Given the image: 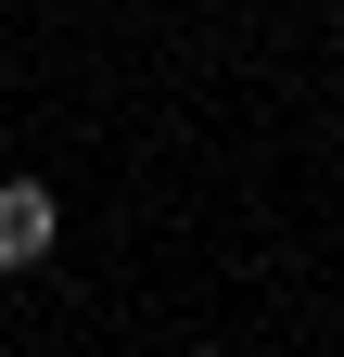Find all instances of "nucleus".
Here are the masks:
<instances>
[{"instance_id": "obj_1", "label": "nucleus", "mask_w": 344, "mask_h": 357, "mask_svg": "<svg viewBox=\"0 0 344 357\" xmlns=\"http://www.w3.org/2000/svg\"><path fill=\"white\" fill-rule=\"evenodd\" d=\"M52 243H64V204L38 178H0V268H52Z\"/></svg>"}]
</instances>
